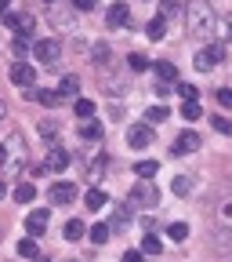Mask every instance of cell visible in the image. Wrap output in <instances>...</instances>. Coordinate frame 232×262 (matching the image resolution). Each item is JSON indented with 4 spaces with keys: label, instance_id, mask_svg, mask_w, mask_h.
I'll use <instances>...</instances> for the list:
<instances>
[{
    "label": "cell",
    "instance_id": "cell-19",
    "mask_svg": "<svg viewBox=\"0 0 232 262\" xmlns=\"http://www.w3.org/2000/svg\"><path fill=\"white\" fill-rule=\"evenodd\" d=\"M106 201H109V196H106L102 189H98V186H91V189L84 193V204H87L91 211H102V208H106Z\"/></svg>",
    "mask_w": 232,
    "mask_h": 262
},
{
    "label": "cell",
    "instance_id": "cell-35",
    "mask_svg": "<svg viewBox=\"0 0 232 262\" xmlns=\"http://www.w3.org/2000/svg\"><path fill=\"white\" fill-rule=\"evenodd\" d=\"M211 124H214V131H221V135H232V120L228 117H211Z\"/></svg>",
    "mask_w": 232,
    "mask_h": 262
},
{
    "label": "cell",
    "instance_id": "cell-4",
    "mask_svg": "<svg viewBox=\"0 0 232 262\" xmlns=\"http://www.w3.org/2000/svg\"><path fill=\"white\" fill-rule=\"evenodd\" d=\"M225 58V48L221 44H207V48H200V51H196V70H200V73H207V70H214V66Z\"/></svg>",
    "mask_w": 232,
    "mask_h": 262
},
{
    "label": "cell",
    "instance_id": "cell-33",
    "mask_svg": "<svg viewBox=\"0 0 232 262\" xmlns=\"http://www.w3.org/2000/svg\"><path fill=\"white\" fill-rule=\"evenodd\" d=\"M174 91L185 98V102H196V95H200V88H192V84H182V80H178V88H174Z\"/></svg>",
    "mask_w": 232,
    "mask_h": 262
},
{
    "label": "cell",
    "instance_id": "cell-15",
    "mask_svg": "<svg viewBox=\"0 0 232 262\" xmlns=\"http://www.w3.org/2000/svg\"><path fill=\"white\" fill-rule=\"evenodd\" d=\"M152 70H156V80L160 84H174L178 80V66L174 62H152Z\"/></svg>",
    "mask_w": 232,
    "mask_h": 262
},
{
    "label": "cell",
    "instance_id": "cell-50",
    "mask_svg": "<svg viewBox=\"0 0 232 262\" xmlns=\"http://www.w3.org/2000/svg\"><path fill=\"white\" fill-rule=\"evenodd\" d=\"M44 4H55V0H44Z\"/></svg>",
    "mask_w": 232,
    "mask_h": 262
},
{
    "label": "cell",
    "instance_id": "cell-1",
    "mask_svg": "<svg viewBox=\"0 0 232 262\" xmlns=\"http://www.w3.org/2000/svg\"><path fill=\"white\" fill-rule=\"evenodd\" d=\"M185 26H189L192 37H211V33L218 29V15H214V8L207 4V0H189Z\"/></svg>",
    "mask_w": 232,
    "mask_h": 262
},
{
    "label": "cell",
    "instance_id": "cell-18",
    "mask_svg": "<svg viewBox=\"0 0 232 262\" xmlns=\"http://www.w3.org/2000/svg\"><path fill=\"white\" fill-rule=\"evenodd\" d=\"M11 196H15V204H33V201H37V186H33V182H18Z\"/></svg>",
    "mask_w": 232,
    "mask_h": 262
},
{
    "label": "cell",
    "instance_id": "cell-49",
    "mask_svg": "<svg viewBox=\"0 0 232 262\" xmlns=\"http://www.w3.org/2000/svg\"><path fill=\"white\" fill-rule=\"evenodd\" d=\"M228 40H232V26H228Z\"/></svg>",
    "mask_w": 232,
    "mask_h": 262
},
{
    "label": "cell",
    "instance_id": "cell-2",
    "mask_svg": "<svg viewBox=\"0 0 232 262\" xmlns=\"http://www.w3.org/2000/svg\"><path fill=\"white\" fill-rule=\"evenodd\" d=\"M4 175L8 179H15V175H22L25 171V139L18 135V131H11L8 135V142H4Z\"/></svg>",
    "mask_w": 232,
    "mask_h": 262
},
{
    "label": "cell",
    "instance_id": "cell-28",
    "mask_svg": "<svg viewBox=\"0 0 232 262\" xmlns=\"http://www.w3.org/2000/svg\"><path fill=\"white\" fill-rule=\"evenodd\" d=\"M127 222H131V211H127V208H116L113 219H109V229H123Z\"/></svg>",
    "mask_w": 232,
    "mask_h": 262
},
{
    "label": "cell",
    "instance_id": "cell-3",
    "mask_svg": "<svg viewBox=\"0 0 232 262\" xmlns=\"http://www.w3.org/2000/svg\"><path fill=\"white\" fill-rule=\"evenodd\" d=\"M160 204V189L152 186V179H138L131 189V208H156Z\"/></svg>",
    "mask_w": 232,
    "mask_h": 262
},
{
    "label": "cell",
    "instance_id": "cell-45",
    "mask_svg": "<svg viewBox=\"0 0 232 262\" xmlns=\"http://www.w3.org/2000/svg\"><path fill=\"white\" fill-rule=\"evenodd\" d=\"M171 91H174V88H171V84H156V95H160V98H167V95H171Z\"/></svg>",
    "mask_w": 232,
    "mask_h": 262
},
{
    "label": "cell",
    "instance_id": "cell-40",
    "mask_svg": "<svg viewBox=\"0 0 232 262\" xmlns=\"http://www.w3.org/2000/svg\"><path fill=\"white\" fill-rule=\"evenodd\" d=\"M218 215H221V222H228V226H232V196L221 204V211H218Z\"/></svg>",
    "mask_w": 232,
    "mask_h": 262
},
{
    "label": "cell",
    "instance_id": "cell-34",
    "mask_svg": "<svg viewBox=\"0 0 232 262\" xmlns=\"http://www.w3.org/2000/svg\"><path fill=\"white\" fill-rule=\"evenodd\" d=\"M40 135H44L47 142H55V135H58V124H55V120H40Z\"/></svg>",
    "mask_w": 232,
    "mask_h": 262
},
{
    "label": "cell",
    "instance_id": "cell-6",
    "mask_svg": "<svg viewBox=\"0 0 232 262\" xmlns=\"http://www.w3.org/2000/svg\"><path fill=\"white\" fill-rule=\"evenodd\" d=\"M0 18H4V26H11L18 37H29V33H33V15L29 11H4Z\"/></svg>",
    "mask_w": 232,
    "mask_h": 262
},
{
    "label": "cell",
    "instance_id": "cell-51",
    "mask_svg": "<svg viewBox=\"0 0 232 262\" xmlns=\"http://www.w3.org/2000/svg\"><path fill=\"white\" fill-rule=\"evenodd\" d=\"M69 262H76V258H69Z\"/></svg>",
    "mask_w": 232,
    "mask_h": 262
},
{
    "label": "cell",
    "instance_id": "cell-25",
    "mask_svg": "<svg viewBox=\"0 0 232 262\" xmlns=\"http://www.w3.org/2000/svg\"><path fill=\"white\" fill-rule=\"evenodd\" d=\"M171 189H174V196H189V193H192V179H189V175H174Z\"/></svg>",
    "mask_w": 232,
    "mask_h": 262
},
{
    "label": "cell",
    "instance_id": "cell-22",
    "mask_svg": "<svg viewBox=\"0 0 232 262\" xmlns=\"http://www.w3.org/2000/svg\"><path fill=\"white\" fill-rule=\"evenodd\" d=\"M62 233H65V241H80V237L87 233V229H84V222H80V219H69V222H65V229H62Z\"/></svg>",
    "mask_w": 232,
    "mask_h": 262
},
{
    "label": "cell",
    "instance_id": "cell-36",
    "mask_svg": "<svg viewBox=\"0 0 232 262\" xmlns=\"http://www.w3.org/2000/svg\"><path fill=\"white\" fill-rule=\"evenodd\" d=\"M98 8V0H73V11H80V15H91Z\"/></svg>",
    "mask_w": 232,
    "mask_h": 262
},
{
    "label": "cell",
    "instance_id": "cell-46",
    "mask_svg": "<svg viewBox=\"0 0 232 262\" xmlns=\"http://www.w3.org/2000/svg\"><path fill=\"white\" fill-rule=\"evenodd\" d=\"M8 8H11V0H0V15H4Z\"/></svg>",
    "mask_w": 232,
    "mask_h": 262
},
{
    "label": "cell",
    "instance_id": "cell-48",
    "mask_svg": "<svg viewBox=\"0 0 232 262\" xmlns=\"http://www.w3.org/2000/svg\"><path fill=\"white\" fill-rule=\"evenodd\" d=\"M0 120H4V102H0Z\"/></svg>",
    "mask_w": 232,
    "mask_h": 262
},
{
    "label": "cell",
    "instance_id": "cell-14",
    "mask_svg": "<svg viewBox=\"0 0 232 262\" xmlns=\"http://www.w3.org/2000/svg\"><path fill=\"white\" fill-rule=\"evenodd\" d=\"M106 22H109V29L127 26V22H131V8L123 4V0H120V4H113V8H109V15H106Z\"/></svg>",
    "mask_w": 232,
    "mask_h": 262
},
{
    "label": "cell",
    "instance_id": "cell-31",
    "mask_svg": "<svg viewBox=\"0 0 232 262\" xmlns=\"http://www.w3.org/2000/svg\"><path fill=\"white\" fill-rule=\"evenodd\" d=\"M127 66H131V70H135V73H145V70H149V66H152V62H149L145 55H138V51H135V55H131V58H127Z\"/></svg>",
    "mask_w": 232,
    "mask_h": 262
},
{
    "label": "cell",
    "instance_id": "cell-41",
    "mask_svg": "<svg viewBox=\"0 0 232 262\" xmlns=\"http://www.w3.org/2000/svg\"><path fill=\"white\" fill-rule=\"evenodd\" d=\"M25 51H29V37H15V55L22 58Z\"/></svg>",
    "mask_w": 232,
    "mask_h": 262
},
{
    "label": "cell",
    "instance_id": "cell-23",
    "mask_svg": "<svg viewBox=\"0 0 232 262\" xmlns=\"http://www.w3.org/2000/svg\"><path fill=\"white\" fill-rule=\"evenodd\" d=\"M73 113H76L80 120H94V102H91V98H76Z\"/></svg>",
    "mask_w": 232,
    "mask_h": 262
},
{
    "label": "cell",
    "instance_id": "cell-29",
    "mask_svg": "<svg viewBox=\"0 0 232 262\" xmlns=\"http://www.w3.org/2000/svg\"><path fill=\"white\" fill-rule=\"evenodd\" d=\"M167 237H171V241H185V237H189V222H171V226H167Z\"/></svg>",
    "mask_w": 232,
    "mask_h": 262
},
{
    "label": "cell",
    "instance_id": "cell-10",
    "mask_svg": "<svg viewBox=\"0 0 232 262\" xmlns=\"http://www.w3.org/2000/svg\"><path fill=\"white\" fill-rule=\"evenodd\" d=\"M47 196H51V204H55V208H62V204H73V196H76V186H73V182H55Z\"/></svg>",
    "mask_w": 232,
    "mask_h": 262
},
{
    "label": "cell",
    "instance_id": "cell-9",
    "mask_svg": "<svg viewBox=\"0 0 232 262\" xmlns=\"http://www.w3.org/2000/svg\"><path fill=\"white\" fill-rule=\"evenodd\" d=\"M196 149H200V135H196V131H182V135L174 139V146H171L174 157H189V153H196Z\"/></svg>",
    "mask_w": 232,
    "mask_h": 262
},
{
    "label": "cell",
    "instance_id": "cell-8",
    "mask_svg": "<svg viewBox=\"0 0 232 262\" xmlns=\"http://www.w3.org/2000/svg\"><path fill=\"white\" fill-rule=\"evenodd\" d=\"M127 146H131V149H149V146H152V127H149V124H131Z\"/></svg>",
    "mask_w": 232,
    "mask_h": 262
},
{
    "label": "cell",
    "instance_id": "cell-21",
    "mask_svg": "<svg viewBox=\"0 0 232 262\" xmlns=\"http://www.w3.org/2000/svg\"><path fill=\"white\" fill-rule=\"evenodd\" d=\"M55 91H58V98H76V91H80V80H76V77H62V84H58Z\"/></svg>",
    "mask_w": 232,
    "mask_h": 262
},
{
    "label": "cell",
    "instance_id": "cell-5",
    "mask_svg": "<svg viewBox=\"0 0 232 262\" xmlns=\"http://www.w3.org/2000/svg\"><path fill=\"white\" fill-rule=\"evenodd\" d=\"M11 84L37 88V70H33V62H11Z\"/></svg>",
    "mask_w": 232,
    "mask_h": 262
},
{
    "label": "cell",
    "instance_id": "cell-16",
    "mask_svg": "<svg viewBox=\"0 0 232 262\" xmlns=\"http://www.w3.org/2000/svg\"><path fill=\"white\" fill-rule=\"evenodd\" d=\"M91 62L106 70V66L113 62V48H109V44H102V40H98V44H91Z\"/></svg>",
    "mask_w": 232,
    "mask_h": 262
},
{
    "label": "cell",
    "instance_id": "cell-13",
    "mask_svg": "<svg viewBox=\"0 0 232 262\" xmlns=\"http://www.w3.org/2000/svg\"><path fill=\"white\" fill-rule=\"evenodd\" d=\"M44 168H47V171H65V168H69V153H65L62 146H51V149H47V160H44Z\"/></svg>",
    "mask_w": 232,
    "mask_h": 262
},
{
    "label": "cell",
    "instance_id": "cell-7",
    "mask_svg": "<svg viewBox=\"0 0 232 262\" xmlns=\"http://www.w3.org/2000/svg\"><path fill=\"white\" fill-rule=\"evenodd\" d=\"M33 55H37V62H58V58H62V40L44 37V40L33 44Z\"/></svg>",
    "mask_w": 232,
    "mask_h": 262
},
{
    "label": "cell",
    "instance_id": "cell-12",
    "mask_svg": "<svg viewBox=\"0 0 232 262\" xmlns=\"http://www.w3.org/2000/svg\"><path fill=\"white\" fill-rule=\"evenodd\" d=\"M25 98H33V102H40V106H47V110H55V106L62 102L58 91H51V88H29Z\"/></svg>",
    "mask_w": 232,
    "mask_h": 262
},
{
    "label": "cell",
    "instance_id": "cell-17",
    "mask_svg": "<svg viewBox=\"0 0 232 262\" xmlns=\"http://www.w3.org/2000/svg\"><path fill=\"white\" fill-rule=\"evenodd\" d=\"M145 37H149V40H163V37H167V18H163V15L149 18V26H145Z\"/></svg>",
    "mask_w": 232,
    "mask_h": 262
},
{
    "label": "cell",
    "instance_id": "cell-42",
    "mask_svg": "<svg viewBox=\"0 0 232 262\" xmlns=\"http://www.w3.org/2000/svg\"><path fill=\"white\" fill-rule=\"evenodd\" d=\"M106 88H109V95H123V91H127L123 80H106Z\"/></svg>",
    "mask_w": 232,
    "mask_h": 262
},
{
    "label": "cell",
    "instance_id": "cell-32",
    "mask_svg": "<svg viewBox=\"0 0 232 262\" xmlns=\"http://www.w3.org/2000/svg\"><path fill=\"white\" fill-rule=\"evenodd\" d=\"M167 117H171V110H167V106H152V110L145 113V120H149V124H160V120H167Z\"/></svg>",
    "mask_w": 232,
    "mask_h": 262
},
{
    "label": "cell",
    "instance_id": "cell-24",
    "mask_svg": "<svg viewBox=\"0 0 232 262\" xmlns=\"http://www.w3.org/2000/svg\"><path fill=\"white\" fill-rule=\"evenodd\" d=\"M156 171H160L156 160H138V164H135V175H138V179H152Z\"/></svg>",
    "mask_w": 232,
    "mask_h": 262
},
{
    "label": "cell",
    "instance_id": "cell-26",
    "mask_svg": "<svg viewBox=\"0 0 232 262\" xmlns=\"http://www.w3.org/2000/svg\"><path fill=\"white\" fill-rule=\"evenodd\" d=\"M142 255H160L163 251V244H160V237H152V233H145L142 237V248H138Z\"/></svg>",
    "mask_w": 232,
    "mask_h": 262
},
{
    "label": "cell",
    "instance_id": "cell-27",
    "mask_svg": "<svg viewBox=\"0 0 232 262\" xmlns=\"http://www.w3.org/2000/svg\"><path fill=\"white\" fill-rule=\"evenodd\" d=\"M18 255L22 258H37V237H22L18 241Z\"/></svg>",
    "mask_w": 232,
    "mask_h": 262
},
{
    "label": "cell",
    "instance_id": "cell-43",
    "mask_svg": "<svg viewBox=\"0 0 232 262\" xmlns=\"http://www.w3.org/2000/svg\"><path fill=\"white\" fill-rule=\"evenodd\" d=\"M160 8H163V18H167V15H174V11H178V0H163Z\"/></svg>",
    "mask_w": 232,
    "mask_h": 262
},
{
    "label": "cell",
    "instance_id": "cell-37",
    "mask_svg": "<svg viewBox=\"0 0 232 262\" xmlns=\"http://www.w3.org/2000/svg\"><path fill=\"white\" fill-rule=\"evenodd\" d=\"M182 117H185V120H200V102H185Z\"/></svg>",
    "mask_w": 232,
    "mask_h": 262
},
{
    "label": "cell",
    "instance_id": "cell-11",
    "mask_svg": "<svg viewBox=\"0 0 232 262\" xmlns=\"http://www.w3.org/2000/svg\"><path fill=\"white\" fill-rule=\"evenodd\" d=\"M47 219H51V211L47 208H37L29 219H25V229H29V237H44V229H47Z\"/></svg>",
    "mask_w": 232,
    "mask_h": 262
},
{
    "label": "cell",
    "instance_id": "cell-30",
    "mask_svg": "<svg viewBox=\"0 0 232 262\" xmlns=\"http://www.w3.org/2000/svg\"><path fill=\"white\" fill-rule=\"evenodd\" d=\"M109 233H113V229H109L106 222H98V226H91V241H94V244H106V241H109Z\"/></svg>",
    "mask_w": 232,
    "mask_h": 262
},
{
    "label": "cell",
    "instance_id": "cell-47",
    "mask_svg": "<svg viewBox=\"0 0 232 262\" xmlns=\"http://www.w3.org/2000/svg\"><path fill=\"white\" fill-rule=\"evenodd\" d=\"M4 196H8V186H4V179H0V201H4Z\"/></svg>",
    "mask_w": 232,
    "mask_h": 262
},
{
    "label": "cell",
    "instance_id": "cell-20",
    "mask_svg": "<svg viewBox=\"0 0 232 262\" xmlns=\"http://www.w3.org/2000/svg\"><path fill=\"white\" fill-rule=\"evenodd\" d=\"M80 139L84 142H98V139H102V124H98V120H84L80 124Z\"/></svg>",
    "mask_w": 232,
    "mask_h": 262
},
{
    "label": "cell",
    "instance_id": "cell-44",
    "mask_svg": "<svg viewBox=\"0 0 232 262\" xmlns=\"http://www.w3.org/2000/svg\"><path fill=\"white\" fill-rule=\"evenodd\" d=\"M123 262H145V255H142V251H127Z\"/></svg>",
    "mask_w": 232,
    "mask_h": 262
},
{
    "label": "cell",
    "instance_id": "cell-39",
    "mask_svg": "<svg viewBox=\"0 0 232 262\" xmlns=\"http://www.w3.org/2000/svg\"><path fill=\"white\" fill-rule=\"evenodd\" d=\"M51 22H55V26H73V18H69V15H62L58 8H51Z\"/></svg>",
    "mask_w": 232,
    "mask_h": 262
},
{
    "label": "cell",
    "instance_id": "cell-38",
    "mask_svg": "<svg viewBox=\"0 0 232 262\" xmlns=\"http://www.w3.org/2000/svg\"><path fill=\"white\" fill-rule=\"evenodd\" d=\"M218 106L221 110H232V91L228 88H218Z\"/></svg>",
    "mask_w": 232,
    "mask_h": 262
}]
</instances>
